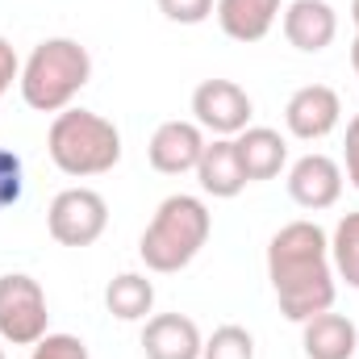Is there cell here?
Returning a JSON list of instances; mask_svg holds the SVG:
<instances>
[{
	"label": "cell",
	"mask_w": 359,
	"mask_h": 359,
	"mask_svg": "<svg viewBox=\"0 0 359 359\" xmlns=\"http://www.w3.org/2000/svg\"><path fill=\"white\" fill-rule=\"evenodd\" d=\"M288 196L301 209H309V213L339 205V196H343V168L330 155H318V151L313 155H301L288 168Z\"/></svg>",
	"instance_id": "cell-9"
},
{
	"label": "cell",
	"mask_w": 359,
	"mask_h": 359,
	"mask_svg": "<svg viewBox=\"0 0 359 359\" xmlns=\"http://www.w3.org/2000/svg\"><path fill=\"white\" fill-rule=\"evenodd\" d=\"M251 96L234 80H205L192 92V121L213 138H238L251 126Z\"/></svg>",
	"instance_id": "cell-7"
},
{
	"label": "cell",
	"mask_w": 359,
	"mask_h": 359,
	"mask_svg": "<svg viewBox=\"0 0 359 359\" xmlns=\"http://www.w3.org/2000/svg\"><path fill=\"white\" fill-rule=\"evenodd\" d=\"M201 359H255V339L247 326H217L205 339Z\"/></svg>",
	"instance_id": "cell-19"
},
{
	"label": "cell",
	"mask_w": 359,
	"mask_h": 359,
	"mask_svg": "<svg viewBox=\"0 0 359 359\" xmlns=\"http://www.w3.org/2000/svg\"><path fill=\"white\" fill-rule=\"evenodd\" d=\"M301 347L309 359H351L359 347V330L347 313L326 309L301 322Z\"/></svg>",
	"instance_id": "cell-14"
},
{
	"label": "cell",
	"mask_w": 359,
	"mask_h": 359,
	"mask_svg": "<svg viewBox=\"0 0 359 359\" xmlns=\"http://www.w3.org/2000/svg\"><path fill=\"white\" fill-rule=\"evenodd\" d=\"M330 259H334V276H343L347 288H359V209L339 217L330 234Z\"/></svg>",
	"instance_id": "cell-18"
},
{
	"label": "cell",
	"mask_w": 359,
	"mask_h": 359,
	"mask_svg": "<svg viewBox=\"0 0 359 359\" xmlns=\"http://www.w3.org/2000/svg\"><path fill=\"white\" fill-rule=\"evenodd\" d=\"M343 159H347V180L359 188V113L347 121V138H343Z\"/></svg>",
	"instance_id": "cell-23"
},
{
	"label": "cell",
	"mask_w": 359,
	"mask_h": 359,
	"mask_svg": "<svg viewBox=\"0 0 359 359\" xmlns=\"http://www.w3.org/2000/svg\"><path fill=\"white\" fill-rule=\"evenodd\" d=\"M46 326H50V313H46L42 284L25 271L0 276V339L13 347H34L50 334Z\"/></svg>",
	"instance_id": "cell-5"
},
{
	"label": "cell",
	"mask_w": 359,
	"mask_h": 359,
	"mask_svg": "<svg viewBox=\"0 0 359 359\" xmlns=\"http://www.w3.org/2000/svg\"><path fill=\"white\" fill-rule=\"evenodd\" d=\"M92 80V55L76 38H46L29 50L21 63V100L34 113H63L72 100L88 88Z\"/></svg>",
	"instance_id": "cell-3"
},
{
	"label": "cell",
	"mask_w": 359,
	"mask_h": 359,
	"mask_svg": "<svg viewBox=\"0 0 359 359\" xmlns=\"http://www.w3.org/2000/svg\"><path fill=\"white\" fill-rule=\"evenodd\" d=\"M213 234V213L201 196H188V192H176L168 196L155 217L147 222L142 238H138V255L147 271H159V276H172V271H184L201 247L209 243Z\"/></svg>",
	"instance_id": "cell-2"
},
{
	"label": "cell",
	"mask_w": 359,
	"mask_h": 359,
	"mask_svg": "<svg viewBox=\"0 0 359 359\" xmlns=\"http://www.w3.org/2000/svg\"><path fill=\"white\" fill-rule=\"evenodd\" d=\"M339 34V13L326 0H292L284 8V38L301 55H318L334 42Z\"/></svg>",
	"instance_id": "cell-12"
},
{
	"label": "cell",
	"mask_w": 359,
	"mask_h": 359,
	"mask_svg": "<svg viewBox=\"0 0 359 359\" xmlns=\"http://www.w3.org/2000/svg\"><path fill=\"white\" fill-rule=\"evenodd\" d=\"M196 180H201V192L213 196V201H230V196H238L247 188V172H243V159H238L234 138L205 142L201 163H196Z\"/></svg>",
	"instance_id": "cell-13"
},
{
	"label": "cell",
	"mask_w": 359,
	"mask_h": 359,
	"mask_svg": "<svg viewBox=\"0 0 359 359\" xmlns=\"http://www.w3.org/2000/svg\"><path fill=\"white\" fill-rule=\"evenodd\" d=\"M46 155L72 180L104 176L121 163V130L92 109H63L50 121Z\"/></svg>",
	"instance_id": "cell-4"
},
{
	"label": "cell",
	"mask_w": 359,
	"mask_h": 359,
	"mask_svg": "<svg viewBox=\"0 0 359 359\" xmlns=\"http://www.w3.org/2000/svg\"><path fill=\"white\" fill-rule=\"evenodd\" d=\"M351 67H355V80H359V38L351 42Z\"/></svg>",
	"instance_id": "cell-25"
},
{
	"label": "cell",
	"mask_w": 359,
	"mask_h": 359,
	"mask_svg": "<svg viewBox=\"0 0 359 359\" xmlns=\"http://www.w3.org/2000/svg\"><path fill=\"white\" fill-rule=\"evenodd\" d=\"M13 80H21V59H17L13 42H8V38H0V96L13 88Z\"/></svg>",
	"instance_id": "cell-24"
},
{
	"label": "cell",
	"mask_w": 359,
	"mask_h": 359,
	"mask_svg": "<svg viewBox=\"0 0 359 359\" xmlns=\"http://www.w3.org/2000/svg\"><path fill=\"white\" fill-rule=\"evenodd\" d=\"M351 21H355V38H359V0H351Z\"/></svg>",
	"instance_id": "cell-26"
},
{
	"label": "cell",
	"mask_w": 359,
	"mask_h": 359,
	"mask_svg": "<svg viewBox=\"0 0 359 359\" xmlns=\"http://www.w3.org/2000/svg\"><path fill=\"white\" fill-rule=\"evenodd\" d=\"M25 192V168H21V155L0 147V209H13Z\"/></svg>",
	"instance_id": "cell-20"
},
{
	"label": "cell",
	"mask_w": 359,
	"mask_h": 359,
	"mask_svg": "<svg viewBox=\"0 0 359 359\" xmlns=\"http://www.w3.org/2000/svg\"><path fill=\"white\" fill-rule=\"evenodd\" d=\"M0 359H4V347H0Z\"/></svg>",
	"instance_id": "cell-27"
},
{
	"label": "cell",
	"mask_w": 359,
	"mask_h": 359,
	"mask_svg": "<svg viewBox=\"0 0 359 359\" xmlns=\"http://www.w3.org/2000/svg\"><path fill=\"white\" fill-rule=\"evenodd\" d=\"M268 280L288 322H309L313 313L334 309V259L330 234L318 222H288L268 243Z\"/></svg>",
	"instance_id": "cell-1"
},
{
	"label": "cell",
	"mask_w": 359,
	"mask_h": 359,
	"mask_svg": "<svg viewBox=\"0 0 359 359\" xmlns=\"http://www.w3.org/2000/svg\"><path fill=\"white\" fill-rule=\"evenodd\" d=\"M205 130L196 121H163L155 134H151V147H147V159L155 172L163 176H184V172H196L201 163V151H205Z\"/></svg>",
	"instance_id": "cell-10"
},
{
	"label": "cell",
	"mask_w": 359,
	"mask_h": 359,
	"mask_svg": "<svg viewBox=\"0 0 359 359\" xmlns=\"http://www.w3.org/2000/svg\"><path fill=\"white\" fill-rule=\"evenodd\" d=\"M109 226V201L96 188H63L46 209V230L59 247H92Z\"/></svg>",
	"instance_id": "cell-6"
},
{
	"label": "cell",
	"mask_w": 359,
	"mask_h": 359,
	"mask_svg": "<svg viewBox=\"0 0 359 359\" xmlns=\"http://www.w3.org/2000/svg\"><path fill=\"white\" fill-rule=\"evenodd\" d=\"M238 159H243V172H247V184L255 180H276L288 163V142L280 138V130L271 126H247L238 138Z\"/></svg>",
	"instance_id": "cell-15"
},
{
	"label": "cell",
	"mask_w": 359,
	"mask_h": 359,
	"mask_svg": "<svg viewBox=\"0 0 359 359\" xmlns=\"http://www.w3.org/2000/svg\"><path fill=\"white\" fill-rule=\"evenodd\" d=\"M217 25L234 42H264L280 17V0H217Z\"/></svg>",
	"instance_id": "cell-16"
},
{
	"label": "cell",
	"mask_w": 359,
	"mask_h": 359,
	"mask_svg": "<svg viewBox=\"0 0 359 359\" xmlns=\"http://www.w3.org/2000/svg\"><path fill=\"white\" fill-rule=\"evenodd\" d=\"M104 309L117 318V322H142L151 309H155V284L142 276V271H121L109 280L104 288Z\"/></svg>",
	"instance_id": "cell-17"
},
{
	"label": "cell",
	"mask_w": 359,
	"mask_h": 359,
	"mask_svg": "<svg viewBox=\"0 0 359 359\" xmlns=\"http://www.w3.org/2000/svg\"><path fill=\"white\" fill-rule=\"evenodd\" d=\"M339 121H343V100L330 84H305L284 104V126L301 142H318V138L334 134Z\"/></svg>",
	"instance_id": "cell-8"
},
{
	"label": "cell",
	"mask_w": 359,
	"mask_h": 359,
	"mask_svg": "<svg viewBox=\"0 0 359 359\" xmlns=\"http://www.w3.org/2000/svg\"><path fill=\"white\" fill-rule=\"evenodd\" d=\"M217 8V0H159V13L176 25H201L209 21Z\"/></svg>",
	"instance_id": "cell-22"
},
{
	"label": "cell",
	"mask_w": 359,
	"mask_h": 359,
	"mask_svg": "<svg viewBox=\"0 0 359 359\" xmlns=\"http://www.w3.org/2000/svg\"><path fill=\"white\" fill-rule=\"evenodd\" d=\"M29 359H88V347L76 334H46L29 347Z\"/></svg>",
	"instance_id": "cell-21"
},
{
	"label": "cell",
	"mask_w": 359,
	"mask_h": 359,
	"mask_svg": "<svg viewBox=\"0 0 359 359\" xmlns=\"http://www.w3.org/2000/svg\"><path fill=\"white\" fill-rule=\"evenodd\" d=\"M201 330L188 313H155L142 326V355L147 359H201Z\"/></svg>",
	"instance_id": "cell-11"
}]
</instances>
